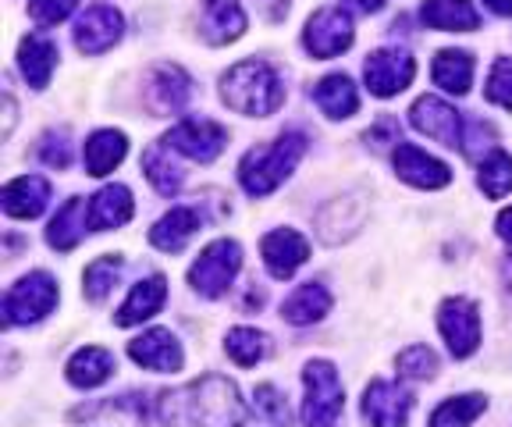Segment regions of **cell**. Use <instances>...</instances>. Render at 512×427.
I'll list each match as a JSON object with an SVG mask.
<instances>
[{
	"label": "cell",
	"mask_w": 512,
	"mask_h": 427,
	"mask_svg": "<svg viewBox=\"0 0 512 427\" xmlns=\"http://www.w3.org/2000/svg\"><path fill=\"white\" fill-rule=\"evenodd\" d=\"M157 417L164 427H239L246 420V403L235 381L203 374L182 388L160 392Z\"/></svg>",
	"instance_id": "1"
},
{
	"label": "cell",
	"mask_w": 512,
	"mask_h": 427,
	"mask_svg": "<svg viewBox=\"0 0 512 427\" xmlns=\"http://www.w3.org/2000/svg\"><path fill=\"white\" fill-rule=\"evenodd\" d=\"M221 100L246 118H271L285 104V82L267 61H239L221 75Z\"/></svg>",
	"instance_id": "2"
},
{
	"label": "cell",
	"mask_w": 512,
	"mask_h": 427,
	"mask_svg": "<svg viewBox=\"0 0 512 427\" xmlns=\"http://www.w3.org/2000/svg\"><path fill=\"white\" fill-rule=\"evenodd\" d=\"M306 154V136L281 132L267 146H253L239 164V182L249 196H267L285 182Z\"/></svg>",
	"instance_id": "3"
},
{
	"label": "cell",
	"mask_w": 512,
	"mask_h": 427,
	"mask_svg": "<svg viewBox=\"0 0 512 427\" xmlns=\"http://www.w3.org/2000/svg\"><path fill=\"white\" fill-rule=\"evenodd\" d=\"M303 424L306 427H335L345 410V388L338 381L335 363L328 360H310L303 367Z\"/></svg>",
	"instance_id": "4"
},
{
	"label": "cell",
	"mask_w": 512,
	"mask_h": 427,
	"mask_svg": "<svg viewBox=\"0 0 512 427\" xmlns=\"http://www.w3.org/2000/svg\"><path fill=\"white\" fill-rule=\"evenodd\" d=\"M242 267V246L235 239H217L207 250L196 257V264L189 267V285L200 296L217 299L232 289L235 274Z\"/></svg>",
	"instance_id": "5"
},
{
	"label": "cell",
	"mask_w": 512,
	"mask_h": 427,
	"mask_svg": "<svg viewBox=\"0 0 512 427\" xmlns=\"http://www.w3.org/2000/svg\"><path fill=\"white\" fill-rule=\"evenodd\" d=\"M57 282L47 271L25 274L22 282H15L4 296V328L15 324H36L57 307Z\"/></svg>",
	"instance_id": "6"
},
{
	"label": "cell",
	"mask_w": 512,
	"mask_h": 427,
	"mask_svg": "<svg viewBox=\"0 0 512 427\" xmlns=\"http://www.w3.org/2000/svg\"><path fill=\"white\" fill-rule=\"evenodd\" d=\"M164 143H168L171 154H182V157H189V161L210 164V161H217L221 150L228 146V129L210 118H185L164 136Z\"/></svg>",
	"instance_id": "7"
},
{
	"label": "cell",
	"mask_w": 512,
	"mask_h": 427,
	"mask_svg": "<svg viewBox=\"0 0 512 427\" xmlns=\"http://www.w3.org/2000/svg\"><path fill=\"white\" fill-rule=\"evenodd\" d=\"M438 331L441 339L448 342L452 356L456 360H466V356L477 353L480 346V314H477V303L463 296H452L445 299L438 307Z\"/></svg>",
	"instance_id": "8"
},
{
	"label": "cell",
	"mask_w": 512,
	"mask_h": 427,
	"mask_svg": "<svg viewBox=\"0 0 512 427\" xmlns=\"http://www.w3.org/2000/svg\"><path fill=\"white\" fill-rule=\"evenodd\" d=\"M352 40H356V29H352V18L342 8H320L303 29V47L317 61L345 54L352 47Z\"/></svg>",
	"instance_id": "9"
},
{
	"label": "cell",
	"mask_w": 512,
	"mask_h": 427,
	"mask_svg": "<svg viewBox=\"0 0 512 427\" xmlns=\"http://www.w3.org/2000/svg\"><path fill=\"white\" fill-rule=\"evenodd\" d=\"M409 125L416 132H424L427 139L448 146V150H463V118L452 104H445L441 97H420L409 107Z\"/></svg>",
	"instance_id": "10"
},
{
	"label": "cell",
	"mask_w": 512,
	"mask_h": 427,
	"mask_svg": "<svg viewBox=\"0 0 512 427\" xmlns=\"http://www.w3.org/2000/svg\"><path fill=\"white\" fill-rule=\"evenodd\" d=\"M416 75V61L399 47H384L374 50L367 57V65H363V79H367V89L374 97L388 100V97H399L402 89L413 82Z\"/></svg>",
	"instance_id": "11"
},
{
	"label": "cell",
	"mask_w": 512,
	"mask_h": 427,
	"mask_svg": "<svg viewBox=\"0 0 512 427\" xmlns=\"http://www.w3.org/2000/svg\"><path fill=\"white\" fill-rule=\"evenodd\" d=\"M72 424L79 427H146V403L143 395L125 392L100 399V403H86L72 410Z\"/></svg>",
	"instance_id": "12"
},
{
	"label": "cell",
	"mask_w": 512,
	"mask_h": 427,
	"mask_svg": "<svg viewBox=\"0 0 512 427\" xmlns=\"http://www.w3.org/2000/svg\"><path fill=\"white\" fill-rule=\"evenodd\" d=\"M413 413V395L395 381H370L363 392V417L370 427H406Z\"/></svg>",
	"instance_id": "13"
},
{
	"label": "cell",
	"mask_w": 512,
	"mask_h": 427,
	"mask_svg": "<svg viewBox=\"0 0 512 427\" xmlns=\"http://www.w3.org/2000/svg\"><path fill=\"white\" fill-rule=\"evenodd\" d=\"M146 107L150 114L164 118V114L185 111V104L192 100V79L185 68L178 65H157L146 79Z\"/></svg>",
	"instance_id": "14"
},
{
	"label": "cell",
	"mask_w": 512,
	"mask_h": 427,
	"mask_svg": "<svg viewBox=\"0 0 512 427\" xmlns=\"http://www.w3.org/2000/svg\"><path fill=\"white\" fill-rule=\"evenodd\" d=\"M121 33H125V18H121L111 4H93V8L75 22V47H79L82 54L96 57V54H104V50H111L114 43L121 40Z\"/></svg>",
	"instance_id": "15"
},
{
	"label": "cell",
	"mask_w": 512,
	"mask_h": 427,
	"mask_svg": "<svg viewBox=\"0 0 512 427\" xmlns=\"http://www.w3.org/2000/svg\"><path fill=\"white\" fill-rule=\"evenodd\" d=\"M392 161H395V175L416 189H445L448 182H452L448 164L438 161V157H431L427 150H420L416 143H399L395 146Z\"/></svg>",
	"instance_id": "16"
},
{
	"label": "cell",
	"mask_w": 512,
	"mask_h": 427,
	"mask_svg": "<svg viewBox=\"0 0 512 427\" xmlns=\"http://www.w3.org/2000/svg\"><path fill=\"white\" fill-rule=\"evenodd\" d=\"M260 253H264L267 271H271L278 282H288V278L310 260V242H306V235H299L296 228H278V232L264 235Z\"/></svg>",
	"instance_id": "17"
},
{
	"label": "cell",
	"mask_w": 512,
	"mask_h": 427,
	"mask_svg": "<svg viewBox=\"0 0 512 427\" xmlns=\"http://www.w3.org/2000/svg\"><path fill=\"white\" fill-rule=\"evenodd\" d=\"M128 356L139 363V367H146V371H157V374H171L182 367V346H178V339L171 335L168 328H150L143 331L139 339L128 342Z\"/></svg>",
	"instance_id": "18"
},
{
	"label": "cell",
	"mask_w": 512,
	"mask_h": 427,
	"mask_svg": "<svg viewBox=\"0 0 512 427\" xmlns=\"http://www.w3.org/2000/svg\"><path fill=\"white\" fill-rule=\"evenodd\" d=\"M0 203H4V214H8V218H18V221L40 218L50 203V182L40 175H22L4 186Z\"/></svg>",
	"instance_id": "19"
},
{
	"label": "cell",
	"mask_w": 512,
	"mask_h": 427,
	"mask_svg": "<svg viewBox=\"0 0 512 427\" xmlns=\"http://www.w3.org/2000/svg\"><path fill=\"white\" fill-rule=\"evenodd\" d=\"M164 299H168V282H164V274H150V278H143L139 285H132L128 299L121 303L118 314H114V324H118V328H132V324L150 321L153 314H160Z\"/></svg>",
	"instance_id": "20"
},
{
	"label": "cell",
	"mask_w": 512,
	"mask_h": 427,
	"mask_svg": "<svg viewBox=\"0 0 512 427\" xmlns=\"http://www.w3.org/2000/svg\"><path fill=\"white\" fill-rule=\"evenodd\" d=\"M246 33V11L239 0H207L203 4V36L214 47L235 43Z\"/></svg>",
	"instance_id": "21"
},
{
	"label": "cell",
	"mask_w": 512,
	"mask_h": 427,
	"mask_svg": "<svg viewBox=\"0 0 512 427\" xmlns=\"http://www.w3.org/2000/svg\"><path fill=\"white\" fill-rule=\"evenodd\" d=\"M136 203L125 186H104L89 200V228L93 232H107V228H121L132 221Z\"/></svg>",
	"instance_id": "22"
},
{
	"label": "cell",
	"mask_w": 512,
	"mask_h": 427,
	"mask_svg": "<svg viewBox=\"0 0 512 427\" xmlns=\"http://www.w3.org/2000/svg\"><path fill=\"white\" fill-rule=\"evenodd\" d=\"M18 68L32 89H47L57 68V43L47 36H25L18 43Z\"/></svg>",
	"instance_id": "23"
},
{
	"label": "cell",
	"mask_w": 512,
	"mask_h": 427,
	"mask_svg": "<svg viewBox=\"0 0 512 427\" xmlns=\"http://www.w3.org/2000/svg\"><path fill=\"white\" fill-rule=\"evenodd\" d=\"M128 154V139L118 129H100L86 139V150H82V161H86V175L104 178L125 161Z\"/></svg>",
	"instance_id": "24"
},
{
	"label": "cell",
	"mask_w": 512,
	"mask_h": 427,
	"mask_svg": "<svg viewBox=\"0 0 512 427\" xmlns=\"http://www.w3.org/2000/svg\"><path fill=\"white\" fill-rule=\"evenodd\" d=\"M200 225H203V218L196 207H175L150 228V242L164 253H178L192 235L200 232Z\"/></svg>",
	"instance_id": "25"
},
{
	"label": "cell",
	"mask_w": 512,
	"mask_h": 427,
	"mask_svg": "<svg viewBox=\"0 0 512 427\" xmlns=\"http://www.w3.org/2000/svg\"><path fill=\"white\" fill-rule=\"evenodd\" d=\"M331 310V292L324 289L320 282H306L299 285L292 296L281 303V317L288 324H296V328H306V324H317L324 321V314Z\"/></svg>",
	"instance_id": "26"
},
{
	"label": "cell",
	"mask_w": 512,
	"mask_h": 427,
	"mask_svg": "<svg viewBox=\"0 0 512 427\" xmlns=\"http://www.w3.org/2000/svg\"><path fill=\"white\" fill-rule=\"evenodd\" d=\"M86 225H89V207H86V200L72 196V200H64V207L57 210L54 221H50L47 242L54 246L57 253L75 250V246L82 242V235H86Z\"/></svg>",
	"instance_id": "27"
},
{
	"label": "cell",
	"mask_w": 512,
	"mask_h": 427,
	"mask_svg": "<svg viewBox=\"0 0 512 427\" xmlns=\"http://www.w3.org/2000/svg\"><path fill=\"white\" fill-rule=\"evenodd\" d=\"M420 18L441 33H473L480 25V15L470 0H427L420 8Z\"/></svg>",
	"instance_id": "28"
},
{
	"label": "cell",
	"mask_w": 512,
	"mask_h": 427,
	"mask_svg": "<svg viewBox=\"0 0 512 427\" xmlns=\"http://www.w3.org/2000/svg\"><path fill=\"white\" fill-rule=\"evenodd\" d=\"M313 100H317L320 111L335 121L352 118L356 107H360V93H356V86H352L349 75H342V72L324 75V79L313 86Z\"/></svg>",
	"instance_id": "29"
},
{
	"label": "cell",
	"mask_w": 512,
	"mask_h": 427,
	"mask_svg": "<svg viewBox=\"0 0 512 427\" xmlns=\"http://www.w3.org/2000/svg\"><path fill=\"white\" fill-rule=\"evenodd\" d=\"M431 75H434V86H441L445 93L466 97L473 86V54H466V50H441L434 57Z\"/></svg>",
	"instance_id": "30"
},
{
	"label": "cell",
	"mask_w": 512,
	"mask_h": 427,
	"mask_svg": "<svg viewBox=\"0 0 512 427\" xmlns=\"http://www.w3.org/2000/svg\"><path fill=\"white\" fill-rule=\"evenodd\" d=\"M64 374H68V381H72L75 388H96L114 374V356L100 346H86L68 360Z\"/></svg>",
	"instance_id": "31"
},
{
	"label": "cell",
	"mask_w": 512,
	"mask_h": 427,
	"mask_svg": "<svg viewBox=\"0 0 512 427\" xmlns=\"http://www.w3.org/2000/svg\"><path fill=\"white\" fill-rule=\"evenodd\" d=\"M143 171H146V178H150V186L157 189L160 196H178V189H182V182H185L182 168L171 161V150L164 139H157V143L143 154Z\"/></svg>",
	"instance_id": "32"
},
{
	"label": "cell",
	"mask_w": 512,
	"mask_h": 427,
	"mask_svg": "<svg viewBox=\"0 0 512 427\" xmlns=\"http://www.w3.org/2000/svg\"><path fill=\"white\" fill-rule=\"evenodd\" d=\"M484 410H488V399H484V395H477V392L456 395V399H445V403L431 413V424L427 427H470Z\"/></svg>",
	"instance_id": "33"
},
{
	"label": "cell",
	"mask_w": 512,
	"mask_h": 427,
	"mask_svg": "<svg viewBox=\"0 0 512 427\" xmlns=\"http://www.w3.org/2000/svg\"><path fill=\"white\" fill-rule=\"evenodd\" d=\"M224 353L232 356L239 367H256V363L271 353V339L256 328H232L228 339H224Z\"/></svg>",
	"instance_id": "34"
},
{
	"label": "cell",
	"mask_w": 512,
	"mask_h": 427,
	"mask_svg": "<svg viewBox=\"0 0 512 427\" xmlns=\"http://www.w3.org/2000/svg\"><path fill=\"white\" fill-rule=\"evenodd\" d=\"M477 186L484 189L488 200H502L512 193V157L505 150H491V157L480 164Z\"/></svg>",
	"instance_id": "35"
},
{
	"label": "cell",
	"mask_w": 512,
	"mask_h": 427,
	"mask_svg": "<svg viewBox=\"0 0 512 427\" xmlns=\"http://www.w3.org/2000/svg\"><path fill=\"white\" fill-rule=\"evenodd\" d=\"M118 274H121V257H114V253L93 260V264L86 267V274H82V292H86L89 303H104L107 292L118 282Z\"/></svg>",
	"instance_id": "36"
},
{
	"label": "cell",
	"mask_w": 512,
	"mask_h": 427,
	"mask_svg": "<svg viewBox=\"0 0 512 427\" xmlns=\"http://www.w3.org/2000/svg\"><path fill=\"white\" fill-rule=\"evenodd\" d=\"M399 374L413 381H431L438 374V356L427 346H409L399 353Z\"/></svg>",
	"instance_id": "37"
},
{
	"label": "cell",
	"mask_w": 512,
	"mask_h": 427,
	"mask_svg": "<svg viewBox=\"0 0 512 427\" xmlns=\"http://www.w3.org/2000/svg\"><path fill=\"white\" fill-rule=\"evenodd\" d=\"M484 97H488L491 104L512 111V57H498L495 65H491L488 86H484Z\"/></svg>",
	"instance_id": "38"
},
{
	"label": "cell",
	"mask_w": 512,
	"mask_h": 427,
	"mask_svg": "<svg viewBox=\"0 0 512 427\" xmlns=\"http://www.w3.org/2000/svg\"><path fill=\"white\" fill-rule=\"evenodd\" d=\"M253 399H256V410L264 413L267 420H274L278 427H288V424H292V410H288L285 395H281L274 385H260V388H256Z\"/></svg>",
	"instance_id": "39"
},
{
	"label": "cell",
	"mask_w": 512,
	"mask_h": 427,
	"mask_svg": "<svg viewBox=\"0 0 512 427\" xmlns=\"http://www.w3.org/2000/svg\"><path fill=\"white\" fill-rule=\"evenodd\" d=\"M40 161L50 164V168L64 171L68 161H72V146H68V132H47L40 143Z\"/></svg>",
	"instance_id": "40"
},
{
	"label": "cell",
	"mask_w": 512,
	"mask_h": 427,
	"mask_svg": "<svg viewBox=\"0 0 512 427\" xmlns=\"http://www.w3.org/2000/svg\"><path fill=\"white\" fill-rule=\"evenodd\" d=\"M75 4H79V0H32L29 15H32V22H36V25H57V22H64V18L72 15Z\"/></svg>",
	"instance_id": "41"
},
{
	"label": "cell",
	"mask_w": 512,
	"mask_h": 427,
	"mask_svg": "<svg viewBox=\"0 0 512 427\" xmlns=\"http://www.w3.org/2000/svg\"><path fill=\"white\" fill-rule=\"evenodd\" d=\"M264 4V15L271 18V22H281V18L288 15V0H260Z\"/></svg>",
	"instance_id": "42"
},
{
	"label": "cell",
	"mask_w": 512,
	"mask_h": 427,
	"mask_svg": "<svg viewBox=\"0 0 512 427\" xmlns=\"http://www.w3.org/2000/svg\"><path fill=\"white\" fill-rule=\"evenodd\" d=\"M495 232L502 235L505 242H512V207H505L502 214H498V221H495Z\"/></svg>",
	"instance_id": "43"
},
{
	"label": "cell",
	"mask_w": 512,
	"mask_h": 427,
	"mask_svg": "<svg viewBox=\"0 0 512 427\" xmlns=\"http://www.w3.org/2000/svg\"><path fill=\"white\" fill-rule=\"evenodd\" d=\"M345 4H352V8L363 11V15H377V11H381L388 0H345Z\"/></svg>",
	"instance_id": "44"
},
{
	"label": "cell",
	"mask_w": 512,
	"mask_h": 427,
	"mask_svg": "<svg viewBox=\"0 0 512 427\" xmlns=\"http://www.w3.org/2000/svg\"><path fill=\"white\" fill-rule=\"evenodd\" d=\"M495 15H502V18H512V0H484Z\"/></svg>",
	"instance_id": "45"
},
{
	"label": "cell",
	"mask_w": 512,
	"mask_h": 427,
	"mask_svg": "<svg viewBox=\"0 0 512 427\" xmlns=\"http://www.w3.org/2000/svg\"><path fill=\"white\" fill-rule=\"evenodd\" d=\"M505 282H509V289H512V260H505Z\"/></svg>",
	"instance_id": "46"
}]
</instances>
